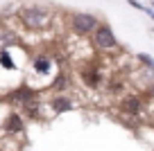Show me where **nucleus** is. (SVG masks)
Here are the masks:
<instances>
[{"label": "nucleus", "instance_id": "nucleus-15", "mask_svg": "<svg viewBox=\"0 0 154 151\" xmlns=\"http://www.w3.org/2000/svg\"><path fill=\"white\" fill-rule=\"evenodd\" d=\"M127 2H129V5H131V7H136V9H140V11H145V7H143V5H140L138 0H127Z\"/></svg>", "mask_w": 154, "mask_h": 151}, {"label": "nucleus", "instance_id": "nucleus-7", "mask_svg": "<svg viewBox=\"0 0 154 151\" xmlns=\"http://www.w3.org/2000/svg\"><path fill=\"white\" fill-rule=\"evenodd\" d=\"M50 108H52L54 113H68V111L75 108V104H72L68 97H61V95H57V97H52V102H50Z\"/></svg>", "mask_w": 154, "mask_h": 151}, {"label": "nucleus", "instance_id": "nucleus-2", "mask_svg": "<svg viewBox=\"0 0 154 151\" xmlns=\"http://www.w3.org/2000/svg\"><path fill=\"white\" fill-rule=\"evenodd\" d=\"M38 93L34 88H29V86H18V88H14L11 93H7L5 97H2V102H7L9 106H27L32 104V102H36Z\"/></svg>", "mask_w": 154, "mask_h": 151}, {"label": "nucleus", "instance_id": "nucleus-6", "mask_svg": "<svg viewBox=\"0 0 154 151\" xmlns=\"http://www.w3.org/2000/svg\"><path fill=\"white\" fill-rule=\"evenodd\" d=\"M32 68H34V72L41 75V77L52 75V61H50V57H36L34 63H32Z\"/></svg>", "mask_w": 154, "mask_h": 151}, {"label": "nucleus", "instance_id": "nucleus-14", "mask_svg": "<svg viewBox=\"0 0 154 151\" xmlns=\"http://www.w3.org/2000/svg\"><path fill=\"white\" fill-rule=\"evenodd\" d=\"M109 90H111V93H120V90H122V84H120V81H111V84H109Z\"/></svg>", "mask_w": 154, "mask_h": 151}, {"label": "nucleus", "instance_id": "nucleus-8", "mask_svg": "<svg viewBox=\"0 0 154 151\" xmlns=\"http://www.w3.org/2000/svg\"><path fill=\"white\" fill-rule=\"evenodd\" d=\"M122 108H125L127 113L136 115V113H140V108H143V102H140L138 95H127V97L122 99Z\"/></svg>", "mask_w": 154, "mask_h": 151}, {"label": "nucleus", "instance_id": "nucleus-11", "mask_svg": "<svg viewBox=\"0 0 154 151\" xmlns=\"http://www.w3.org/2000/svg\"><path fill=\"white\" fill-rule=\"evenodd\" d=\"M16 41H18V38H16V34H14V32H9V29L0 32V50H2V47H9V45H14Z\"/></svg>", "mask_w": 154, "mask_h": 151}, {"label": "nucleus", "instance_id": "nucleus-17", "mask_svg": "<svg viewBox=\"0 0 154 151\" xmlns=\"http://www.w3.org/2000/svg\"><path fill=\"white\" fill-rule=\"evenodd\" d=\"M149 95H152V97H154V81H152V84H149Z\"/></svg>", "mask_w": 154, "mask_h": 151}, {"label": "nucleus", "instance_id": "nucleus-16", "mask_svg": "<svg viewBox=\"0 0 154 151\" xmlns=\"http://www.w3.org/2000/svg\"><path fill=\"white\" fill-rule=\"evenodd\" d=\"M145 14H147V16H149V18H152V20H154V9H149V7H145Z\"/></svg>", "mask_w": 154, "mask_h": 151}, {"label": "nucleus", "instance_id": "nucleus-9", "mask_svg": "<svg viewBox=\"0 0 154 151\" xmlns=\"http://www.w3.org/2000/svg\"><path fill=\"white\" fill-rule=\"evenodd\" d=\"M82 79H84V84H86L88 88H97L102 77H100V72H97L95 68H91V70L86 68V70H82Z\"/></svg>", "mask_w": 154, "mask_h": 151}, {"label": "nucleus", "instance_id": "nucleus-10", "mask_svg": "<svg viewBox=\"0 0 154 151\" xmlns=\"http://www.w3.org/2000/svg\"><path fill=\"white\" fill-rule=\"evenodd\" d=\"M0 66L5 68V70H16V63H14V59H11V54H9V47H2V50H0Z\"/></svg>", "mask_w": 154, "mask_h": 151}, {"label": "nucleus", "instance_id": "nucleus-5", "mask_svg": "<svg viewBox=\"0 0 154 151\" xmlns=\"http://www.w3.org/2000/svg\"><path fill=\"white\" fill-rule=\"evenodd\" d=\"M5 131L7 133H23L25 131V122L20 113H9L5 120Z\"/></svg>", "mask_w": 154, "mask_h": 151}, {"label": "nucleus", "instance_id": "nucleus-12", "mask_svg": "<svg viewBox=\"0 0 154 151\" xmlns=\"http://www.w3.org/2000/svg\"><path fill=\"white\" fill-rule=\"evenodd\" d=\"M52 88H54V90H63V88H68V77L63 75V72L54 77V81H52Z\"/></svg>", "mask_w": 154, "mask_h": 151}, {"label": "nucleus", "instance_id": "nucleus-13", "mask_svg": "<svg viewBox=\"0 0 154 151\" xmlns=\"http://www.w3.org/2000/svg\"><path fill=\"white\" fill-rule=\"evenodd\" d=\"M136 59H138L140 63H143L147 70H154V57H149V54H145V52H140V54H136Z\"/></svg>", "mask_w": 154, "mask_h": 151}, {"label": "nucleus", "instance_id": "nucleus-4", "mask_svg": "<svg viewBox=\"0 0 154 151\" xmlns=\"http://www.w3.org/2000/svg\"><path fill=\"white\" fill-rule=\"evenodd\" d=\"M97 18L93 14H75L70 20V27L75 34H79V36H86V34H93L97 27Z\"/></svg>", "mask_w": 154, "mask_h": 151}, {"label": "nucleus", "instance_id": "nucleus-3", "mask_svg": "<svg viewBox=\"0 0 154 151\" xmlns=\"http://www.w3.org/2000/svg\"><path fill=\"white\" fill-rule=\"evenodd\" d=\"M93 45L97 47V50H113L116 45H118V41H116V34L113 29L109 27V25H97L95 32H93Z\"/></svg>", "mask_w": 154, "mask_h": 151}, {"label": "nucleus", "instance_id": "nucleus-1", "mask_svg": "<svg viewBox=\"0 0 154 151\" xmlns=\"http://www.w3.org/2000/svg\"><path fill=\"white\" fill-rule=\"evenodd\" d=\"M18 20L27 29H43V27H48V23H50V11L45 9V7L29 5V7H23V9L18 11Z\"/></svg>", "mask_w": 154, "mask_h": 151}]
</instances>
